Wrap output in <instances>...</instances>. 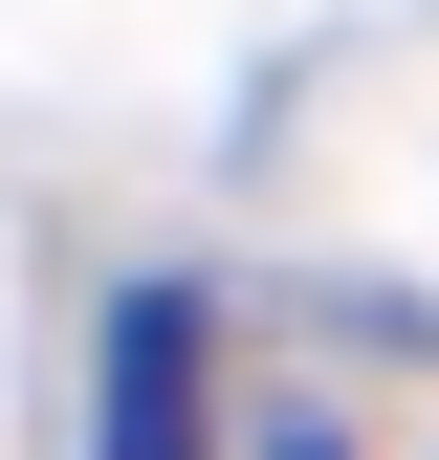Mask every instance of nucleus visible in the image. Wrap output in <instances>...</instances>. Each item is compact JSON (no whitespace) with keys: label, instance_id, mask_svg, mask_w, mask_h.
Returning a JSON list of instances; mask_svg holds the SVG:
<instances>
[{"label":"nucleus","instance_id":"f257e3e1","mask_svg":"<svg viewBox=\"0 0 439 460\" xmlns=\"http://www.w3.org/2000/svg\"><path fill=\"white\" fill-rule=\"evenodd\" d=\"M110 460H198V285L110 307Z\"/></svg>","mask_w":439,"mask_h":460},{"label":"nucleus","instance_id":"f03ea898","mask_svg":"<svg viewBox=\"0 0 439 460\" xmlns=\"http://www.w3.org/2000/svg\"><path fill=\"white\" fill-rule=\"evenodd\" d=\"M242 460H352V438H329V417H264V438H242Z\"/></svg>","mask_w":439,"mask_h":460}]
</instances>
